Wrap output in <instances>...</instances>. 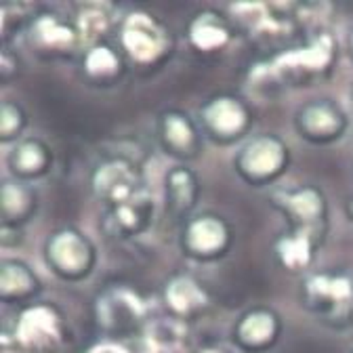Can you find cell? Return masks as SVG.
<instances>
[{
	"label": "cell",
	"instance_id": "obj_1",
	"mask_svg": "<svg viewBox=\"0 0 353 353\" xmlns=\"http://www.w3.org/2000/svg\"><path fill=\"white\" fill-rule=\"evenodd\" d=\"M303 303L332 324L353 322V276L314 274L303 282Z\"/></svg>",
	"mask_w": 353,
	"mask_h": 353
},
{
	"label": "cell",
	"instance_id": "obj_2",
	"mask_svg": "<svg viewBox=\"0 0 353 353\" xmlns=\"http://www.w3.org/2000/svg\"><path fill=\"white\" fill-rule=\"evenodd\" d=\"M290 162L286 143L274 135H259L250 139L236 158L240 176L250 185H268L284 172Z\"/></svg>",
	"mask_w": 353,
	"mask_h": 353
},
{
	"label": "cell",
	"instance_id": "obj_3",
	"mask_svg": "<svg viewBox=\"0 0 353 353\" xmlns=\"http://www.w3.org/2000/svg\"><path fill=\"white\" fill-rule=\"evenodd\" d=\"M44 252H47L49 268L65 280H80L88 276L95 265V248L91 240L70 228L55 232Z\"/></svg>",
	"mask_w": 353,
	"mask_h": 353
},
{
	"label": "cell",
	"instance_id": "obj_4",
	"mask_svg": "<svg viewBox=\"0 0 353 353\" xmlns=\"http://www.w3.org/2000/svg\"><path fill=\"white\" fill-rule=\"evenodd\" d=\"M274 204L284 212L292 232L312 234L324 240V225H326V198L324 194L314 188H299L288 192H276Z\"/></svg>",
	"mask_w": 353,
	"mask_h": 353
},
{
	"label": "cell",
	"instance_id": "obj_5",
	"mask_svg": "<svg viewBox=\"0 0 353 353\" xmlns=\"http://www.w3.org/2000/svg\"><path fill=\"white\" fill-rule=\"evenodd\" d=\"M15 345L34 353H53L63 341V322L57 309L34 305L21 312L15 326Z\"/></svg>",
	"mask_w": 353,
	"mask_h": 353
},
{
	"label": "cell",
	"instance_id": "obj_6",
	"mask_svg": "<svg viewBox=\"0 0 353 353\" xmlns=\"http://www.w3.org/2000/svg\"><path fill=\"white\" fill-rule=\"evenodd\" d=\"M122 49L139 63H152L168 51V32L148 13H130L120 30Z\"/></svg>",
	"mask_w": 353,
	"mask_h": 353
},
{
	"label": "cell",
	"instance_id": "obj_7",
	"mask_svg": "<svg viewBox=\"0 0 353 353\" xmlns=\"http://www.w3.org/2000/svg\"><path fill=\"white\" fill-rule=\"evenodd\" d=\"M91 185L95 196L108 206V210L126 204L128 200L137 198L141 192H145L137 168L120 158H112L99 164L93 172Z\"/></svg>",
	"mask_w": 353,
	"mask_h": 353
},
{
	"label": "cell",
	"instance_id": "obj_8",
	"mask_svg": "<svg viewBox=\"0 0 353 353\" xmlns=\"http://www.w3.org/2000/svg\"><path fill=\"white\" fill-rule=\"evenodd\" d=\"M143 318H145L143 303L128 288H110L97 301L99 326L114 336L135 332L143 324Z\"/></svg>",
	"mask_w": 353,
	"mask_h": 353
},
{
	"label": "cell",
	"instance_id": "obj_9",
	"mask_svg": "<svg viewBox=\"0 0 353 353\" xmlns=\"http://www.w3.org/2000/svg\"><path fill=\"white\" fill-rule=\"evenodd\" d=\"M347 128L343 108L330 99H318L303 105L296 114V130L301 137L314 143H328L339 139Z\"/></svg>",
	"mask_w": 353,
	"mask_h": 353
},
{
	"label": "cell",
	"instance_id": "obj_10",
	"mask_svg": "<svg viewBox=\"0 0 353 353\" xmlns=\"http://www.w3.org/2000/svg\"><path fill=\"white\" fill-rule=\"evenodd\" d=\"M202 122L204 130L216 141H234L246 132L250 112L238 97L219 95L202 108Z\"/></svg>",
	"mask_w": 353,
	"mask_h": 353
},
{
	"label": "cell",
	"instance_id": "obj_11",
	"mask_svg": "<svg viewBox=\"0 0 353 353\" xmlns=\"http://www.w3.org/2000/svg\"><path fill=\"white\" fill-rule=\"evenodd\" d=\"M334 59V40L328 34H320L303 49L286 51L270 65L278 76H318L330 68Z\"/></svg>",
	"mask_w": 353,
	"mask_h": 353
},
{
	"label": "cell",
	"instance_id": "obj_12",
	"mask_svg": "<svg viewBox=\"0 0 353 353\" xmlns=\"http://www.w3.org/2000/svg\"><path fill=\"white\" fill-rule=\"evenodd\" d=\"M230 242V225L214 214H200L192 219L183 232V248L194 259H216L228 250Z\"/></svg>",
	"mask_w": 353,
	"mask_h": 353
},
{
	"label": "cell",
	"instance_id": "obj_13",
	"mask_svg": "<svg viewBox=\"0 0 353 353\" xmlns=\"http://www.w3.org/2000/svg\"><path fill=\"white\" fill-rule=\"evenodd\" d=\"M160 141L164 145V150L174 156V158H194L200 152V135L194 126V122L190 120V116H185L183 112H164L160 116Z\"/></svg>",
	"mask_w": 353,
	"mask_h": 353
},
{
	"label": "cell",
	"instance_id": "obj_14",
	"mask_svg": "<svg viewBox=\"0 0 353 353\" xmlns=\"http://www.w3.org/2000/svg\"><path fill=\"white\" fill-rule=\"evenodd\" d=\"M280 334V318L272 309H250L236 324V341L248 351H263L276 343Z\"/></svg>",
	"mask_w": 353,
	"mask_h": 353
},
{
	"label": "cell",
	"instance_id": "obj_15",
	"mask_svg": "<svg viewBox=\"0 0 353 353\" xmlns=\"http://www.w3.org/2000/svg\"><path fill=\"white\" fill-rule=\"evenodd\" d=\"M152 219V200L148 192H141L137 198L128 200L126 204H120L116 208L108 210L105 228L116 238H132L135 234H141Z\"/></svg>",
	"mask_w": 353,
	"mask_h": 353
},
{
	"label": "cell",
	"instance_id": "obj_16",
	"mask_svg": "<svg viewBox=\"0 0 353 353\" xmlns=\"http://www.w3.org/2000/svg\"><path fill=\"white\" fill-rule=\"evenodd\" d=\"M164 301L170 312L181 318H192L208 305L204 288L190 276H174L164 288Z\"/></svg>",
	"mask_w": 353,
	"mask_h": 353
},
{
	"label": "cell",
	"instance_id": "obj_17",
	"mask_svg": "<svg viewBox=\"0 0 353 353\" xmlns=\"http://www.w3.org/2000/svg\"><path fill=\"white\" fill-rule=\"evenodd\" d=\"M190 42L202 53L216 51L221 47H225L232 38L230 23L214 11H202L198 13L188 30Z\"/></svg>",
	"mask_w": 353,
	"mask_h": 353
},
{
	"label": "cell",
	"instance_id": "obj_18",
	"mask_svg": "<svg viewBox=\"0 0 353 353\" xmlns=\"http://www.w3.org/2000/svg\"><path fill=\"white\" fill-rule=\"evenodd\" d=\"M322 244L320 238L305 234V232H288L278 238L276 242V254L280 263L290 272H303L314 261V254L318 246Z\"/></svg>",
	"mask_w": 353,
	"mask_h": 353
},
{
	"label": "cell",
	"instance_id": "obj_19",
	"mask_svg": "<svg viewBox=\"0 0 353 353\" xmlns=\"http://www.w3.org/2000/svg\"><path fill=\"white\" fill-rule=\"evenodd\" d=\"M198 179L196 174L185 166H174L166 174V206L168 212L183 216L188 214L198 200Z\"/></svg>",
	"mask_w": 353,
	"mask_h": 353
},
{
	"label": "cell",
	"instance_id": "obj_20",
	"mask_svg": "<svg viewBox=\"0 0 353 353\" xmlns=\"http://www.w3.org/2000/svg\"><path fill=\"white\" fill-rule=\"evenodd\" d=\"M51 162V150L40 139H21L9 156V164L15 170V174L26 176V179L44 174L49 170Z\"/></svg>",
	"mask_w": 353,
	"mask_h": 353
},
{
	"label": "cell",
	"instance_id": "obj_21",
	"mask_svg": "<svg viewBox=\"0 0 353 353\" xmlns=\"http://www.w3.org/2000/svg\"><path fill=\"white\" fill-rule=\"evenodd\" d=\"M40 290V280L21 261H3L0 265V296L3 301H21Z\"/></svg>",
	"mask_w": 353,
	"mask_h": 353
},
{
	"label": "cell",
	"instance_id": "obj_22",
	"mask_svg": "<svg viewBox=\"0 0 353 353\" xmlns=\"http://www.w3.org/2000/svg\"><path fill=\"white\" fill-rule=\"evenodd\" d=\"M36 202H38V198L30 188H26L17 181H7L3 185V192H0V210H3L5 225L19 228L36 210V206H38Z\"/></svg>",
	"mask_w": 353,
	"mask_h": 353
},
{
	"label": "cell",
	"instance_id": "obj_23",
	"mask_svg": "<svg viewBox=\"0 0 353 353\" xmlns=\"http://www.w3.org/2000/svg\"><path fill=\"white\" fill-rule=\"evenodd\" d=\"M32 40L38 47L51 51H65L72 49L78 38L76 28H70L55 15H40L32 23Z\"/></svg>",
	"mask_w": 353,
	"mask_h": 353
},
{
	"label": "cell",
	"instance_id": "obj_24",
	"mask_svg": "<svg viewBox=\"0 0 353 353\" xmlns=\"http://www.w3.org/2000/svg\"><path fill=\"white\" fill-rule=\"evenodd\" d=\"M84 72L97 80L112 78L120 72V59L105 44H95L84 57Z\"/></svg>",
	"mask_w": 353,
	"mask_h": 353
},
{
	"label": "cell",
	"instance_id": "obj_25",
	"mask_svg": "<svg viewBox=\"0 0 353 353\" xmlns=\"http://www.w3.org/2000/svg\"><path fill=\"white\" fill-rule=\"evenodd\" d=\"M112 19L108 15L105 9L97 7V5H91V7H86L80 11L78 15V21H76V32H78V38L84 40V42H95L99 40L108 28H110Z\"/></svg>",
	"mask_w": 353,
	"mask_h": 353
},
{
	"label": "cell",
	"instance_id": "obj_26",
	"mask_svg": "<svg viewBox=\"0 0 353 353\" xmlns=\"http://www.w3.org/2000/svg\"><path fill=\"white\" fill-rule=\"evenodd\" d=\"M23 124H26V116L19 105L9 101L0 108V135H3L5 141L15 139L21 132Z\"/></svg>",
	"mask_w": 353,
	"mask_h": 353
},
{
	"label": "cell",
	"instance_id": "obj_27",
	"mask_svg": "<svg viewBox=\"0 0 353 353\" xmlns=\"http://www.w3.org/2000/svg\"><path fill=\"white\" fill-rule=\"evenodd\" d=\"M88 353H128V351L120 345H114V343H101V345L93 347Z\"/></svg>",
	"mask_w": 353,
	"mask_h": 353
},
{
	"label": "cell",
	"instance_id": "obj_28",
	"mask_svg": "<svg viewBox=\"0 0 353 353\" xmlns=\"http://www.w3.org/2000/svg\"><path fill=\"white\" fill-rule=\"evenodd\" d=\"M200 353H225V351H221V349H216V347H208V349H202Z\"/></svg>",
	"mask_w": 353,
	"mask_h": 353
},
{
	"label": "cell",
	"instance_id": "obj_29",
	"mask_svg": "<svg viewBox=\"0 0 353 353\" xmlns=\"http://www.w3.org/2000/svg\"><path fill=\"white\" fill-rule=\"evenodd\" d=\"M349 51H351V57H353V28L349 32Z\"/></svg>",
	"mask_w": 353,
	"mask_h": 353
}]
</instances>
